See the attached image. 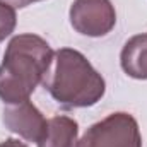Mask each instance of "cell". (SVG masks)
<instances>
[{"mask_svg": "<svg viewBox=\"0 0 147 147\" xmlns=\"http://www.w3.org/2000/svg\"><path fill=\"white\" fill-rule=\"evenodd\" d=\"M55 51L46 39L26 33L14 36L0 63V99L5 105L28 101L53 63Z\"/></svg>", "mask_w": 147, "mask_h": 147, "instance_id": "1", "label": "cell"}, {"mask_svg": "<svg viewBox=\"0 0 147 147\" xmlns=\"http://www.w3.org/2000/svg\"><path fill=\"white\" fill-rule=\"evenodd\" d=\"M51 65L43 86L62 108H89L105 96L106 82L103 75L80 51L60 48L55 51Z\"/></svg>", "mask_w": 147, "mask_h": 147, "instance_id": "2", "label": "cell"}, {"mask_svg": "<svg viewBox=\"0 0 147 147\" xmlns=\"http://www.w3.org/2000/svg\"><path fill=\"white\" fill-rule=\"evenodd\" d=\"M75 147H142V135L137 120L118 111L91 125Z\"/></svg>", "mask_w": 147, "mask_h": 147, "instance_id": "3", "label": "cell"}, {"mask_svg": "<svg viewBox=\"0 0 147 147\" xmlns=\"http://www.w3.org/2000/svg\"><path fill=\"white\" fill-rule=\"evenodd\" d=\"M69 19L79 34L101 38L115 28L116 10L111 0H74Z\"/></svg>", "mask_w": 147, "mask_h": 147, "instance_id": "4", "label": "cell"}, {"mask_svg": "<svg viewBox=\"0 0 147 147\" xmlns=\"http://www.w3.org/2000/svg\"><path fill=\"white\" fill-rule=\"evenodd\" d=\"M2 120L7 130L17 134L28 142H38L41 139L48 121L29 99L17 105H7Z\"/></svg>", "mask_w": 147, "mask_h": 147, "instance_id": "5", "label": "cell"}, {"mask_svg": "<svg viewBox=\"0 0 147 147\" xmlns=\"http://www.w3.org/2000/svg\"><path fill=\"white\" fill-rule=\"evenodd\" d=\"M79 123L65 115H57L46 121V128L36 144L38 147H75Z\"/></svg>", "mask_w": 147, "mask_h": 147, "instance_id": "6", "label": "cell"}, {"mask_svg": "<svg viewBox=\"0 0 147 147\" xmlns=\"http://www.w3.org/2000/svg\"><path fill=\"white\" fill-rule=\"evenodd\" d=\"M120 65L128 77L147 80V33L135 34L123 45Z\"/></svg>", "mask_w": 147, "mask_h": 147, "instance_id": "7", "label": "cell"}, {"mask_svg": "<svg viewBox=\"0 0 147 147\" xmlns=\"http://www.w3.org/2000/svg\"><path fill=\"white\" fill-rule=\"evenodd\" d=\"M16 24H17L16 9L5 2H0V41H3L14 33Z\"/></svg>", "mask_w": 147, "mask_h": 147, "instance_id": "8", "label": "cell"}, {"mask_svg": "<svg viewBox=\"0 0 147 147\" xmlns=\"http://www.w3.org/2000/svg\"><path fill=\"white\" fill-rule=\"evenodd\" d=\"M0 2L9 3V5H12L14 9H24V7H28V5H31V3H34V2H39V0H0Z\"/></svg>", "mask_w": 147, "mask_h": 147, "instance_id": "9", "label": "cell"}, {"mask_svg": "<svg viewBox=\"0 0 147 147\" xmlns=\"http://www.w3.org/2000/svg\"><path fill=\"white\" fill-rule=\"evenodd\" d=\"M0 147H29L26 142H21L19 139H5L0 142Z\"/></svg>", "mask_w": 147, "mask_h": 147, "instance_id": "10", "label": "cell"}]
</instances>
